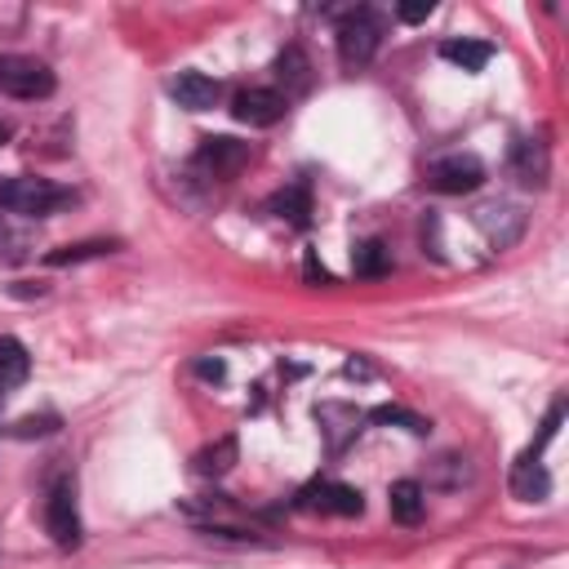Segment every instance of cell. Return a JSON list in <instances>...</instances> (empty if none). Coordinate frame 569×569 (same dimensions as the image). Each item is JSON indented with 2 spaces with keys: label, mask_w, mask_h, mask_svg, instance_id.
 Segmentation results:
<instances>
[{
  "label": "cell",
  "mask_w": 569,
  "mask_h": 569,
  "mask_svg": "<svg viewBox=\"0 0 569 569\" xmlns=\"http://www.w3.org/2000/svg\"><path fill=\"white\" fill-rule=\"evenodd\" d=\"M382 31H387V22H382L378 9H365V4L347 9L342 22H338V62H342V71H360L378 53Z\"/></svg>",
  "instance_id": "cell-1"
},
{
  "label": "cell",
  "mask_w": 569,
  "mask_h": 569,
  "mask_svg": "<svg viewBox=\"0 0 569 569\" xmlns=\"http://www.w3.org/2000/svg\"><path fill=\"white\" fill-rule=\"evenodd\" d=\"M76 196L49 178H4L0 182V209L22 213V218H49L58 209H67Z\"/></svg>",
  "instance_id": "cell-2"
},
{
  "label": "cell",
  "mask_w": 569,
  "mask_h": 569,
  "mask_svg": "<svg viewBox=\"0 0 569 569\" xmlns=\"http://www.w3.org/2000/svg\"><path fill=\"white\" fill-rule=\"evenodd\" d=\"M196 373H200V378H209V382H222V378H227V365H222L218 356H213V360L204 356V360H196Z\"/></svg>",
  "instance_id": "cell-25"
},
{
  "label": "cell",
  "mask_w": 569,
  "mask_h": 569,
  "mask_svg": "<svg viewBox=\"0 0 569 569\" xmlns=\"http://www.w3.org/2000/svg\"><path fill=\"white\" fill-rule=\"evenodd\" d=\"M316 422H320V431H325L329 449H333V453H342V449H347V440L360 431L365 413H360L356 405H338V400H325V405L316 409Z\"/></svg>",
  "instance_id": "cell-11"
},
{
  "label": "cell",
  "mask_w": 569,
  "mask_h": 569,
  "mask_svg": "<svg viewBox=\"0 0 569 569\" xmlns=\"http://www.w3.org/2000/svg\"><path fill=\"white\" fill-rule=\"evenodd\" d=\"M191 164H196L204 178L227 182V178H236V173L249 164V142L227 138V133H218V138H200V147H196Z\"/></svg>",
  "instance_id": "cell-5"
},
{
  "label": "cell",
  "mask_w": 569,
  "mask_h": 569,
  "mask_svg": "<svg viewBox=\"0 0 569 569\" xmlns=\"http://www.w3.org/2000/svg\"><path fill=\"white\" fill-rule=\"evenodd\" d=\"M431 13H436V4H431V0H422V4H400V9H396V18H400V22H422V18H431Z\"/></svg>",
  "instance_id": "cell-24"
},
{
  "label": "cell",
  "mask_w": 569,
  "mask_h": 569,
  "mask_svg": "<svg viewBox=\"0 0 569 569\" xmlns=\"http://www.w3.org/2000/svg\"><path fill=\"white\" fill-rule=\"evenodd\" d=\"M236 458H240L236 436H222V440H213V445H204V449L196 453V471H200V476H227V471L236 467Z\"/></svg>",
  "instance_id": "cell-18"
},
{
  "label": "cell",
  "mask_w": 569,
  "mask_h": 569,
  "mask_svg": "<svg viewBox=\"0 0 569 569\" xmlns=\"http://www.w3.org/2000/svg\"><path fill=\"white\" fill-rule=\"evenodd\" d=\"M511 493L520 502H542L551 493V476L542 471L538 458H525V453L516 458V467H511Z\"/></svg>",
  "instance_id": "cell-13"
},
{
  "label": "cell",
  "mask_w": 569,
  "mask_h": 569,
  "mask_svg": "<svg viewBox=\"0 0 569 569\" xmlns=\"http://www.w3.org/2000/svg\"><path fill=\"white\" fill-rule=\"evenodd\" d=\"M111 249H120V244H116V240H76V244L49 249L44 262H49V267H76V262H89V258H107Z\"/></svg>",
  "instance_id": "cell-19"
},
{
  "label": "cell",
  "mask_w": 569,
  "mask_h": 569,
  "mask_svg": "<svg viewBox=\"0 0 569 569\" xmlns=\"http://www.w3.org/2000/svg\"><path fill=\"white\" fill-rule=\"evenodd\" d=\"M44 529L62 551L80 547V507H76V489L67 476H58L44 493Z\"/></svg>",
  "instance_id": "cell-4"
},
{
  "label": "cell",
  "mask_w": 569,
  "mask_h": 569,
  "mask_svg": "<svg viewBox=\"0 0 569 569\" xmlns=\"http://www.w3.org/2000/svg\"><path fill=\"white\" fill-rule=\"evenodd\" d=\"M31 373V356L18 338H0V387H18Z\"/></svg>",
  "instance_id": "cell-21"
},
{
  "label": "cell",
  "mask_w": 569,
  "mask_h": 569,
  "mask_svg": "<svg viewBox=\"0 0 569 569\" xmlns=\"http://www.w3.org/2000/svg\"><path fill=\"white\" fill-rule=\"evenodd\" d=\"M471 218H476L480 236H485L493 249H511V244L525 236V222H529L520 204H502V200H498V204H480Z\"/></svg>",
  "instance_id": "cell-7"
},
{
  "label": "cell",
  "mask_w": 569,
  "mask_h": 569,
  "mask_svg": "<svg viewBox=\"0 0 569 569\" xmlns=\"http://www.w3.org/2000/svg\"><path fill=\"white\" fill-rule=\"evenodd\" d=\"M440 58L453 62V67H462V71H485L489 58H493V49L485 40H445L440 44Z\"/></svg>",
  "instance_id": "cell-16"
},
{
  "label": "cell",
  "mask_w": 569,
  "mask_h": 569,
  "mask_svg": "<svg viewBox=\"0 0 569 569\" xmlns=\"http://www.w3.org/2000/svg\"><path fill=\"white\" fill-rule=\"evenodd\" d=\"M298 507L302 511H325V516H360L365 511V498L360 489L351 485H338V480H316L298 493Z\"/></svg>",
  "instance_id": "cell-8"
},
{
  "label": "cell",
  "mask_w": 569,
  "mask_h": 569,
  "mask_svg": "<svg viewBox=\"0 0 569 569\" xmlns=\"http://www.w3.org/2000/svg\"><path fill=\"white\" fill-rule=\"evenodd\" d=\"M4 138H9V129H4V124H0V147H4Z\"/></svg>",
  "instance_id": "cell-27"
},
{
  "label": "cell",
  "mask_w": 569,
  "mask_h": 569,
  "mask_svg": "<svg viewBox=\"0 0 569 569\" xmlns=\"http://www.w3.org/2000/svg\"><path fill=\"white\" fill-rule=\"evenodd\" d=\"M511 173H516L525 187H542L547 173H551L547 147H542L538 138H516V142H511Z\"/></svg>",
  "instance_id": "cell-12"
},
{
  "label": "cell",
  "mask_w": 569,
  "mask_h": 569,
  "mask_svg": "<svg viewBox=\"0 0 569 569\" xmlns=\"http://www.w3.org/2000/svg\"><path fill=\"white\" fill-rule=\"evenodd\" d=\"M271 213H276L280 222H289V227H307V222H311V196H307V187L293 182V187L276 191V196H271Z\"/></svg>",
  "instance_id": "cell-15"
},
{
  "label": "cell",
  "mask_w": 569,
  "mask_h": 569,
  "mask_svg": "<svg viewBox=\"0 0 569 569\" xmlns=\"http://www.w3.org/2000/svg\"><path fill=\"white\" fill-rule=\"evenodd\" d=\"M427 182L431 191L440 196H467L485 182V164L471 156V151H453V156H440L431 169H427Z\"/></svg>",
  "instance_id": "cell-6"
},
{
  "label": "cell",
  "mask_w": 569,
  "mask_h": 569,
  "mask_svg": "<svg viewBox=\"0 0 569 569\" xmlns=\"http://www.w3.org/2000/svg\"><path fill=\"white\" fill-rule=\"evenodd\" d=\"M284 111H289V98L280 89H240L231 98V116L240 124H253V129H267V124L284 120Z\"/></svg>",
  "instance_id": "cell-9"
},
{
  "label": "cell",
  "mask_w": 569,
  "mask_h": 569,
  "mask_svg": "<svg viewBox=\"0 0 569 569\" xmlns=\"http://www.w3.org/2000/svg\"><path fill=\"white\" fill-rule=\"evenodd\" d=\"M387 507H391V516H396L400 525H418L422 511H427V493H422L418 480H396L391 493H387Z\"/></svg>",
  "instance_id": "cell-14"
},
{
  "label": "cell",
  "mask_w": 569,
  "mask_h": 569,
  "mask_svg": "<svg viewBox=\"0 0 569 569\" xmlns=\"http://www.w3.org/2000/svg\"><path fill=\"white\" fill-rule=\"evenodd\" d=\"M62 422H58V413H27V418H18L13 427H9V436H18V440H31V436H53Z\"/></svg>",
  "instance_id": "cell-23"
},
{
  "label": "cell",
  "mask_w": 569,
  "mask_h": 569,
  "mask_svg": "<svg viewBox=\"0 0 569 569\" xmlns=\"http://www.w3.org/2000/svg\"><path fill=\"white\" fill-rule=\"evenodd\" d=\"M276 76H280V84H284V98H289V93H302V89L311 84V62H307V53H302L298 44H289V49L276 58Z\"/></svg>",
  "instance_id": "cell-17"
},
{
  "label": "cell",
  "mask_w": 569,
  "mask_h": 569,
  "mask_svg": "<svg viewBox=\"0 0 569 569\" xmlns=\"http://www.w3.org/2000/svg\"><path fill=\"white\" fill-rule=\"evenodd\" d=\"M351 271H356L360 280H378V276H387V271H391V249H387L382 240H365V244H356V253H351Z\"/></svg>",
  "instance_id": "cell-20"
},
{
  "label": "cell",
  "mask_w": 569,
  "mask_h": 569,
  "mask_svg": "<svg viewBox=\"0 0 569 569\" xmlns=\"http://www.w3.org/2000/svg\"><path fill=\"white\" fill-rule=\"evenodd\" d=\"M307 280L311 284H329V271H325V262L316 253H307Z\"/></svg>",
  "instance_id": "cell-26"
},
{
  "label": "cell",
  "mask_w": 569,
  "mask_h": 569,
  "mask_svg": "<svg viewBox=\"0 0 569 569\" xmlns=\"http://www.w3.org/2000/svg\"><path fill=\"white\" fill-rule=\"evenodd\" d=\"M53 71L40 62V58H27V53H0V93L9 98H49L53 93Z\"/></svg>",
  "instance_id": "cell-3"
},
{
  "label": "cell",
  "mask_w": 569,
  "mask_h": 569,
  "mask_svg": "<svg viewBox=\"0 0 569 569\" xmlns=\"http://www.w3.org/2000/svg\"><path fill=\"white\" fill-rule=\"evenodd\" d=\"M169 93H173V102L187 107V111H209V107H218L222 84H218L213 76H204V71H182V76L169 80Z\"/></svg>",
  "instance_id": "cell-10"
},
{
  "label": "cell",
  "mask_w": 569,
  "mask_h": 569,
  "mask_svg": "<svg viewBox=\"0 0 569 569\" xmlns=\"http://www.w3.org/2000/svg\"><path fill=\"white\" fill-rule=\"evenodd\" d=\"M365 418L378 422V427H405V431H413V436H427V431H431V422L418 418V413L405 409V405H378V409H369Z\"/></svg>",
  "instance_id": "cell-22"
}]
</instances>
